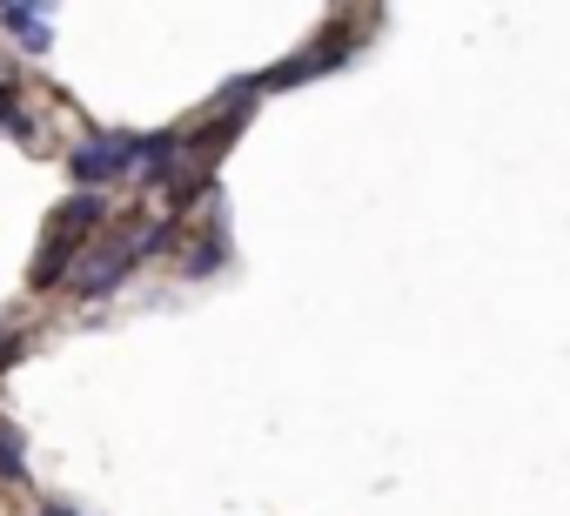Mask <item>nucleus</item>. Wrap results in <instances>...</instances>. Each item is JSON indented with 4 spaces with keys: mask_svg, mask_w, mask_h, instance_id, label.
I'll use <instances>...</instances> for the list:
<instances>
[{
    "mask_svg": "<svg viewBox=\"0 0 570 516\" xmlns=\"http://www.w3.org/2000/svg\"><path fill=\"white\" fill-rule=\"evenodd\" d=\"M0 28L21 41V54H48L55 48V14H41V8H0Z\"/></svg>",
    "mask_w": 570,
    "mask_h": 516,
    "instance_id": "4",
    "label": "nucleus"
},
{
    "mask_svg": "<svg viewBox=\"0 0 570 516\" xmlns=\"http://www.w3.org/2000/svg\"><path fill=\"white\" fill-rule=\"evenodd\" d=\"M108 221V201L101 195H75V201H61L55 208V228H48V241H41V269H35V282L48 289V282H61L68 276V262H75V248H88V235Z\"/></svg>",
    "mask_w": 570,
    "mask_h": 516,
    "instance_id": "1",
    "label": "nucleus"
},
{
    "mask_svg": "<svg viewBox=\"0 0 570 516\" xmlns=\"http://www.w3.org/2000/svg\"><path fill=\"white\" fill-rule=\"evenodd\" d=\"M141 155H148V141L141 135H95V141H81L75 148V181L88 188V195H101L108 181H121V175H135L141 168Z\"/></svg>",
    "mask_w": 570,
    "mask_h": 516,
    "instance_id": "3",
    "label": "nucleus"
},
{
    "mask_svg": "<svg viewBox=\"0 0 570 516\" xmlns=\"http://www.w3.org/2000/svg\"><path fill=\"white\" fill-rule=\"evenodd\" d=\"M0 128H8L14 141H28V135H35V121H28V115L14 108V95H0Z\"/></svg>",
    "mask_w": 570,
    "mask_h": 516,
    "instance_id": "6",
    "label": "nucleus"
},
{
    "mask_svg": "<svg viewBox=\"0 0 570 516\" xmlns=\"http://www.w3.org/2000/svg\"><path fill=\"white\" fill-rule=\"evenodd\" d=\"M161 248V228L148 221V228H135L128 241H115V248H88V269H75L68 282H75V296H108V289H121L148 255Z\"/></svg>",
    "mask_w": 570,
    "mask_h": 516,
    "instance_id": "2",
    "label": "nucleus"
},
{
    "mask_svg": "<svg viewBox=\"0 0 570 516\" xmlns=\"http://www.w3.org/2000/svg\"><path fill=\"white\" fill-rule=\"evenodd\" d=\"M0 463H8V483H28V469H21V436H14V429H0Z\"/></svg>",
    "mask_w": 570,
    "mask_h": 516,
    "instance_id": "5",
    "label": "nucleus"
},
{
    "mask_svg": "<svg viewBox=\"0 0 570 516\" xmlns=\"http://www.w3.org/2000/svg\"><path fill=\"white\" fill-rule=\"evenodd\" d=\"M41 516H81V509H68V503H48V509H41Z\"/></svg>",
    "mask_w": 570,
    "mask_h": 516,
    "instance_id": "7",
    "label": "nucleus"
}]
</instances>
